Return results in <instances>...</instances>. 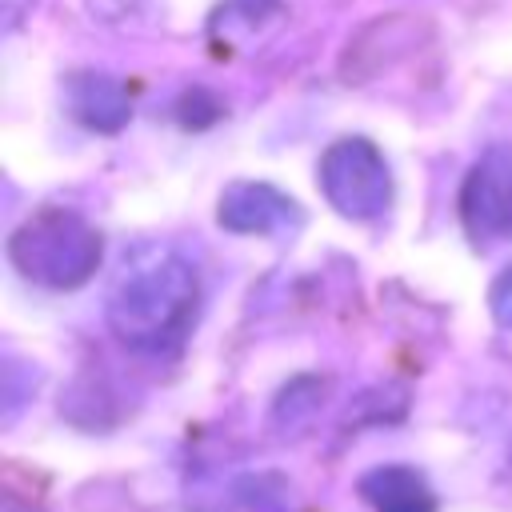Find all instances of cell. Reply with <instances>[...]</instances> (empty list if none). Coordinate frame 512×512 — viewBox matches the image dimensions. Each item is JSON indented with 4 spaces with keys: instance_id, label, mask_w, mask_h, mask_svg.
<instances>
[{
    "instance_id": "8992f818",
    "label": "cell",
    "mask_w": 512,
    "mask_h": 512,
    "mask_svg": "<svg viewBox=\"0 0 512 512\" xmlns=\"http://www.w3.org/2000/svg\"><path fill=\"white\" fill-rule=\"evenodd\" d=\"M360 492L376 512H436V496L428 492V484L400 464L368 472L360 480Z\"/></svg>"
},
{
    "instance_id": "5b68a950",
    "label": "cell",
    "mask_w": 512,
    "mask_h": 512,
    "mask_svg": "<svg viewBox=\"0 0 512 512\" xmlns=\"http://www.w3.org/2000/svg\"><path fill=\"white\" fill-rule=\"evenodd\" d=\"M292 200L280 196L272 184H232L220 196V224L228 232H276L292 216Z\"/></svg>"
},
{
    "instance_id": "ba28073f",
    "label": "cell",
    "mask_w": 512,
    "mask_h": 512,
    "mask_svg": "<svg viewBox=\"0 0 512 512\" xmlns=\"http://www.w3.org/2000/svg\"><path fill=\"white\" fill-rule=\"evenodd\" d=\"M488 304H492V316H496V324L500 328H512V268L492 284V292H488Z\"/></svg>"
},
{
    "instance_id": "3957f363",
    "label": "cell",
    "mask_w": 512,
    "mask_h": 512,
    "mask_svg": "<svg viewBox=\"0 0 512 512\" xmlns=\"http://www.w3.org/2000/svg\"><path fill=\"white\" fill-rule=\"evenodd\" d=\"M320 188L328 204L352 220H376L392 200V176L376 144L348 136L320 156Z\"/></svg>"
},
{
    "instance_id": "7a4b0ae2",
    "label": "cell",
    "mask_w": 512,
    "mask_h": 512,
    "mask_svg": "<svg viewBox=\"0 0 512 512\" xmlns=\"http://www.w3.org/2000/svg\"><path fill=\"white\" fill-rule=\"evenodd\" d=\"M16 268L48 288H76L84 284L100 264V236L64 208H44L28 216L12 244H8Z\"/></svg>"
},
{
    "instance_id": "52a82bcc",
    "label": "cell",
    "mask_w": 512,
    "mask_h": 512,
    "mask_svg": "<svg viewBox=\"0 0 512 512\" xmlns=\"http://www.w3.org/2000/svg\"><path fill=\"white\" fill-rule=\"evenodd\" d=\"M68 104H72L76 120H84L88 128H100V132H112L128 120V96L108 76H76L68 84Z\"/></svg>"
},
{
    "instance_id": "6da1fadb",
    "label": "cell",
    "mask_w": 512,
    "mask_h": 512,
    "mask_svg": "<svg viewBox=\"0 0 512 512\" xmlns=\"http://www.w3.org/2000/svg\"><path fill=\"white\" fill-rule=\"evenodd\" d=\"M192 316L196 272L184 256L156 244L124 256L108 292V324L124 344L144 352H168L184 340Z\"/></svg>"
},
{
    "instance_id": "277c9868",
    "label": "cell",
    "mask_w": 512,
    "mask_h": 512,
    "mask_svg": "<svg viewBox=\"0 0 512 512\" xmlns=\"http://www.w3.org/2000/svg\"><path fill=\"white\" fill-rule=\"evenodd\" d=\"M460 216L476 240L512 236V144H492L460 188Z\"/></svg>"
}]
</instances>
